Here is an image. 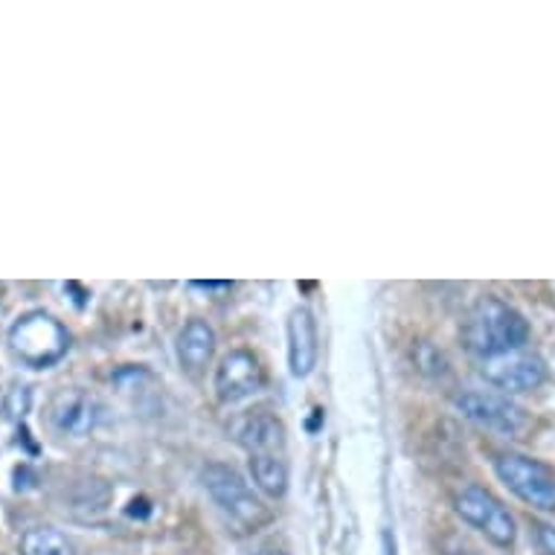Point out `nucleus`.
<instances>
[{
	"mask_svg": "<svg viewBox=\"0 0 555 555\" xmlns=\"http://www.w3.org/2000/svg\"><path fill=\"white\" fill-rule=\"evenodd\" d=\"M529 335H532L529 320L515 306L494 297V294H486L474 302L463 323L465 349L480 361L527 349Z\"/></svg>",
	"mask_w": 555,
	"mask_h": 555,
	"instance_id": "1",
	"label": "nucleus"
},
{
	"mask_svg": "<svg viewBox=\"0 0 555 555\" xmlns=\"http://www.w3.org/2000/svg\"><path fill=\"white\" fill-rule=\"evenodd\" d=\"M10 349L29 370H47L67 356L70 332L47 311H27L10 328Z\"/></svg>",
	"mask_w": 555,
	"mask_h": 555,
	"instance_id": "2",
	"label": "nucleus"
},
{
	"mask_svg": "<svg viewBox=\"0 0 555 555\" xmlns=\"http://www.w3.org/2000/svg\"><path fill=\"white\" fill-rule=\"evenodd\" d=\"M204 489L212 498V503L228 515L236 527L242 529H259L262 524L271 520V512L264 509V503L256 498L250 482L230 465L212 463L204 468Z\"/></svg>",
	"mask_w": 555,
	"mask_h": 555,
	"instance_id": "3",
	"label": "nucleus"
},
{
	"mask_svg": "<svg viewBox=\"0 0 555 555\" xmlns=\"http://www.w3.org/2000/svg\"><path fill=\"white\" fill-rule=\"evenodd\" d=\"M494 472L512 494L541 512H555V468L527 454H498Z\"/></svg>",
	"mask_w": 555,
	"mask_h": 555,
	"instance_id": "4",
	"label": "nucleus"
},
{
	"mask_svg": "<svg viewBox=\"0 0 555 555\" xmlns=\"http://www.w3.org/2000/svg\"><path fill=\"white\" fill-rule=\"evenodd\" d=\"M454 509L468 527L480 529L482 535L489 538L494 546L509 550L515 544V535H518L515 518L503 506V501H498L489 489H482V486H465L463 492L456 494Z\"/></svg>",
	"mask_w": 555,
	"mask_h": 555,
	"instance_id": "5",
	"label": "nucleus"
},
{
	"mask_svg": "<svg viewBox=\"0 0 555 555\" xmlns=\"http://www.w3.org/2000/svg\"><path fill=\"white\" fill-rule=\"evenodd\" d=\"M456 410L463 413L465 420L477 422L480 428H489L501 437H518L529 425L527 410L515 404L509 396L503 392H482V390H468L460 392L454 399Z\"/></svg>",
	"mask_w": 555,
	"mask_h": 555,
	"instance_id": "6",
	"label": "nucleus"
},
{
	"mask_svg": "<svg viewBox=\"0 0 555 555\" xmlns=\"http://www.w3.org/2000/svg\"><path fill=\"white\" fill-rule=\"evenodd\" d=\"M480 373L486 375V382L506 392V396L509 392H532L546 382L544 358L529 352V349H518V352H509V356L501 358H489V361H482Z\"/></svg>",
	"mask_w": 555,
	"mask_h": 555,
	"instance_id": "7",
	"label": "nucleus"
},
{
	"mask_svg": "<svg viewBox=\"0 0 555 555\" xmlns=\"http://www.w3.org/2000/svg\"><path fill=\"white\" fill-rule=\"evenodd\" d=\"M216 396L224 404H238L264 387V366L250 349H233L216 366Z\"/></svg>",
	"mask_w": 555,
	"mask_h": 555,
	"instance_id": "8",
	"label": "nucleus"
},
{
	"mask_svg": "<svg viewBox=\"0 0 555 555\" xmlns=\"http://www.w3.org/2000/svg\"><path fill=\"white\" fill-rule=\"evenodd\" d=\"M105 420V404L85 390H62L50 404V425L62 437H88Z\"/></svg>",
	"mask_w": 555,
	"mask_h": 555,
	"instance_id": "9",
	"label": "nucleus"
},
{
	"mask_svg": "<svg viewBox=\"0 0 555 555\" xmlns=\"http://www.w3.org/2000/svg\"><path fill=\"white\" fill-rule=\"evenodd\" d=\"M320 358L318 320L306 306L292 311L288 318V366L294 378H306L314 373Z\"/></svg>",
	"mask_w": 555,
	"mask_h": 555,
	"instance_id": "10",
	"label": "nucleus"
},
{
	"mask_svg": "<svg viewBox=\"0 0 555 555\" xmlns=\"http://www.w3.org/2000/svg\"><path fill=\"white\" fill-rule=\"evenodd\" d=\"M233 437L242 448H245L250 456H262V454H276L283 451L285 446V428L283 422L276 420L273 413H247L242 420L233 425Z\"/></svg>",
	"mask_w": 555,
	"mask_h": 555,
	"instance_id": "11",
	"label": "nucleus"
},
{
	"mask_svg": "<svg viewBox=\"0 0 555 555\" xmlns=\"http://www.w3.org/2000/svg\"><path fill=\"white\" fill-rule=\"evenodd\" d=\"M175 352H178V364H181L183 373H204L210 366L212 356H216V332H212L210 323L201 318L190 320L178 335Z\"/></svg>",
	"mask_w": 555,
	"mask_h": 555,
	"instance_id": "12",
	"label": "nucleus"
},
{
	"mask_svg": "<svg viewBox=\"0 0 555 555\" xmlns=\"http://www.w3.org/2000/svg\"><path fill=\"white\" fill-rule=\"evenodd\" d=\"M250 477H254L256 489L273 501L288 492V468L276 454L250 456Z\"/></svg>",
	"mask_w": 555,
	"mask_h": 555,
	"instance_id": "13",
	"label": "nucleus"
},
{
	"mask_svg": "<svg viewBox=\"0 0 555 555\" xmlns=\"http://www.w3.org/2000/svg\"><path fill=\"white\" fill-rule=\"evenodd\" d=\"M21 555H79L70 538L53 527L27 529L21 535Z\"/></svg>",
	"mask_w": 555,
	"mask_h": 555,
	"instance_id": "14",
	"label": "nucleus"
},
{
	"mask_svg": "<svg viewBox=\"0 0 555 555\" xmlns=\"http://www.w3.org/2000/svg\"><path fill=\"white\" fill-rule=\"evenodd\" d=\"M33 408V390L27 384H15L7 396H3V416L10 422H21Z\"/></svg>",
	"mask_w": 555,
	"mask_h": 555,
	"instance_id": "15",
	"label": "nucleus"
},
{
	"mask_svg": "<svg viewBox=\"0 0 555 555\" xmlns=\"http://www.w3.org/2000/svg\"><path fill=\"white\" fill-rule=\"evenodd\" d=\"M538 544L544 550V555H555V527L553 524H538L535 527Z\"/></svg>",
	"mask_w": 555,
	"mask_h": 555,
	"instance_id": "16",
	"label": "nucleus"
},
{
	"mask_svg": "<svg viewBox=\"0 0 555 555\" xmlns=\"http://www.w3.org/2000/svg\"><path fill=\"white\" fill-rule=\"evenodd\" d=\"M382 555H396V541H392L390 532H384L382 535Z\"/></svg>",
	"mask_w": 555,
	"mask_h": 555,
	"instance_id": "17",
	"label": "nucleus"
},
{
	"mask_svg": "<svg viewBox=\"0 0 555 555\" xmlns=\"http://www.w3.org/2000/svg\"><path fill=\"white\" fill-rule=\"evenodd\" d=\"M448 555H472L465 546H456V550H448Z\"/></svg>",
	"mask_w": 555,
	"mask_h": 555,
	"instance_id": "18",
	"label": "nucleus"
},
{
	"mask_svg": "<svg viewBox=\"0 0 555 555\" xmlns=\"http://www.w3.org/2000/svg\"><path fill=\"white\" fill-rule=\"evenodd\" d=\"M256 555H285V553H280V550H259Z\"/></svg>",
	"mask_w": 555,
	"mask_h": 555,
	"instance_id": "19",
	"label": "nucleus"
}]
</instances>
